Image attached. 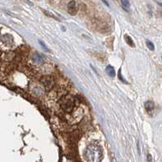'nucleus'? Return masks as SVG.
<instances>
[{
  "instance_id": "6",
  "label": "nucleus",
  "mask_w": 162,
  "mask_h": 162,
  "mask_svg": "<svg viewBox=\"0 0 162 162\" xmlns=\"http://www.w3.org/2000/svg\"><path fill=\"white\" fill-rule=\"evenodd\" d=\"M106 72H107V74H108V75H109V76H110V77L115 76V71H114V67H111L110 65L107 66Z\"/></svg>"
},
{
  "instance_id": "5",
  "label": "nucleus",
  "mask_w": 162,
  "mask_h": 162,
  "mask_svg": "<svg viewBox=\"0 0 162 162\" xmlns=\"http://www.w3.org/2000/svg\"><path fill=\"white\" fill-rule=\"evenodd\" d=\"M145 106V109H146V111L148 113V114L150 115H152V114H153L154 112V103L152 101H147V102L145 103L144 105Z\"/></svg>"
},
{
  "instance_id": "9",
  "label": "nucleus",
  "mask_w": 162,
  "mask_h": 162,
  "mask_svg": "<svg viewBox=\"0 0 162 162\" xmlns=\"http://www.w3.org/2000/svg\"><path fill=\"white\" fill-rule=\"evenodd\" d=\"M33 61H34L35 63H40V62L42 61V57L40 56L39 54H36L33 56Z\"/></svg>"
},
{
  "instance_id": "7",
  "label": "nucleus",
  "mask_w": 162,
  "mask_h": 162,
  "mask_svg": "<svg viewBox=\"0 0 162 162\" xmlns=\"http://www.w3.org/2000/svg\"><path fill=\"white\" fill-rule=\"evenodd\" d=\"M125 37H126V42H127V43L129 46H135V45H134V42H133L132 39H131V37H129V36H127V35H126L125 36Z\"/></svg>"
},
{
  "instance_id": "11",
  "label": "nucleus",
  "mask_w": 162,
  "mask_h": 162,
  "mask_svg": "<svg viewBox=\"0 0 162 162\" xmlns=\"http://www.w3.org/2000/svg\"><path fill=\"white\" fill-rule=\"evenodd\" d=\"M148 162H152V156L148 154Z\"/></svg>"
},
{
  "instance_id": "10",
  "label": "nucleus",
  "mask_w": 162,
  "mask_h": 162,
  "mask_svg": "<svg viewBox=\"0 0 162 162\" xmlns=\"http://www.w3.org/2000/svg\"><path fill=\"white\" fill-rule=\"evenodd\" d=\"M146 44H147V46H148V48L150 50H154L155 47H154V45L152 44V42H151L149 41H147Z\"/></svg>"
},
{
  "instance_id": "3",
  "label": "nucleus",
  "mask_w": 162,
  "mask_h": 162,
  "mask_svg": "<svg viewBox=\"0 0 162 162\" xmlns=\"http://www.w3.org/2000/svg\"><path fill=\"white\" fill-rule=\"evenodd\" d=\"M67 11L70 15L75 16L77 13L78 11V7H77V4L76 1H71L69 2L68 5H67Z\"/></svg>"
},
{
  "instance_id": "4",
  "label": "nucleus",
  "mask_w": 162,
  "mask_h": 162,
  "mask_svg": "<svg viewBox=\"0 0 162 162\" xmlns=\"http://www.w3.org/2000/svg\"><path fill=\"white\" fill-rule=\"evenodd\" d=\"M41 82L42 84L43 85L45 86V88L49 89L52 86H53V83H54V80L52 79L51 77L50 76H44L43 78L41 79Z\"/></svg>"
},
{
  "instance_id": "1",
  "label": "nucleus",
  "mask_w": 162,
  "mask_h": 162,
  "mask_svg": "<svg viewBox=\"0 0 162 162\" xmlns=\"http://www.w3.org/2000/svg\"><path fill=\"white\" fill-rule=\"evenodd\" d=\"M75 105H76L75 99L71 96H65L61 99V101H60V106L62 107V109L67 113L72 112Z\"/></svg>"
},
{
  "instance_id": "12",
  "label": "nucleus",
  "mask_w": 162,
  "mask_h": 162,
  "mask_svg": "<svg viewBox=\"0 0 162 162\" xmlns=\"http://www.w3.org/2000/svg\"><path fill=\"white\" fill-rule=\"evenodd\" d=\"M39 42H40V44H41V46H42L43 48L45 49V50H48V49H47V47H46V46H45V44H44V43H43L42 42H41V41H39Z\"/></svg>"
},
{
  "instance_id": "8",
  "label": "nucleus",
  "mask_w": 162,
  "mask_h": 162,
  "mask_svg": "<svg viewBox=\"0 0 162 162\" xmlns=\"http://www.w3.org/2000/svg\"><path fill=\"white\" fill-rule=\"evenodd\" d=\"M121 3H122L123 7L125 10H128V9L130 8V3H129V1H122Z\"/></svg>"
},
{
  "instance_id": "2",
  "label": "nucleus",
  "mask_w": 162,
  "mask_h": 162,
  "mask_svg": "<svg viewBox=\"0 0 162 162\" xmlns=\"http://www.w3.org/2000/svg\"><path fill=\"white\" fill-rule=\"evenodd\" d=\"M87 157L88 158L89 162H94L97 160L99 161V157H101V152L97 147L91 146L87 150Z\"/></svg>"
}]
</instances>
